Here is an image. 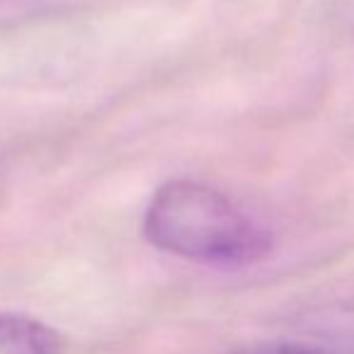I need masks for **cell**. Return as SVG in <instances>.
Returning <instances> with one entry per match:
<instances>
[{
	"label": "cell",
	"instance_id": "6da1fadb",
	"mask_svg": "<svg viewBox=\"0 0 354 354\" xmlns=\"http://www.w3.org/2000/svg\"><path fill=\"white\" fill-rule=\"evenodd\" d=\"M143 236L158 250L221 267H248L272 252V236L236 202L192 180H170L153 192Z\"/></svg>",
	"mask_w": 354,
	"mask_h": 354
},
{
	"label": "cell",
	"instance_id": "7a4b0ae2",
	"mask_svg": "<svg viewBox=\"0 0 354 354\" xmlns=\"http://www.w3.org/2000/svg\"><path fill=\"white\" fill-rule=\"evenodd\" d=\"M61 335L41 320L0 313V354H59Z\"/></svg>",
	"mask_w": 354,
	"mask_h": 354
},
{
	"label": "cell",
	"instance_id": "3957f363",
	"mask_svg": "<svg viewBox=\"0 0 354 354\" xmlns=\"http://www.w3.org/2000/svg\"><path fill=\"white\" fill-rule=\"evenodd\" d=\"M236 354H339L333 352L328 347H320L315 342H272V344H260V347L243 349Z\"/></svg>",
	"mask_w": 354,
	"mask_h": 354
}]
</instances>
